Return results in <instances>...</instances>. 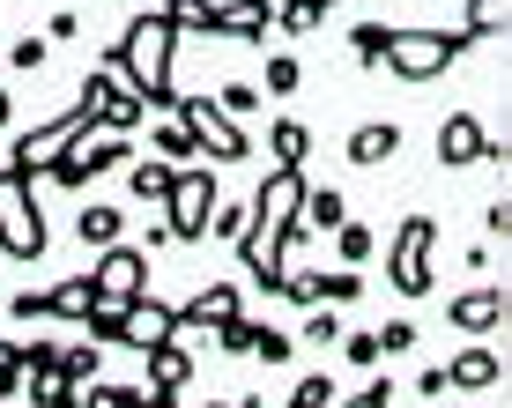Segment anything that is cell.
<instances>
[{"label":"cell","mask_w":512,"mask_h":408,"mask_svg":"<svg viewBox=\"0 0 512 408\" xmlns=\"http://www.w3.org/2000/svg\"><path fill=\"white\" fill-rule=\"evenodd\" d=\"M171 52H179V23L149 8V15H134V23L119 30V45L104 52V60H112V75L127 82L141 104L171 112V104H179V82H171Z\"/></svg>","instance_id":"1"},{"label":"cell","mask_w":512,"mask_h":408,"mask_svg":"<svg viewBox=\"0 0 512 408\" xmlns=\"http://www.w3.org/2000/svg\"><path fill=\"white\" fill-rule=\"evenodd\" d=\"M468 52H475L468 30H394L386 52H379V67L394 82H438L446 67H461Z\"/></svg>","instance_id":"2"},{"label":"cell","mask_w":512,"mask_h":408,"mask_svg":"<svg viewBox=\"0 0 512 408\" xmlns=\"http://www.w3.org/2000/svg\"><path fill=\"white\" fill-rule=\"evenodd\" d=\"M438 282V223L431 216H401L386 238V290L394 297H431Z\"/></svg>","instance_id":"3"},{"label":"cell","mask_w":512,"mask_h":408,"mask_svg":"<svg viewBox=\"0 0 512 408\" xmlns=\"http://www.w3.org/2000/svg\"><path fill=\"white\" fill-rule=\"evenodd\" d=\"M171 119L193 134V156H201V164H245V156H253L245 127L223 112L216 97H179V104H171Z\"/></svg>","instance_id":"4"},{"label":"cell","mask_w":512,"mask_h":408,"mask_svg":"<svg viewBox=\"0 0 512 408\" xmlns=\"http://www.w3.org/2000/svg\"><path fill=\"white\" fill-rule=\"evenodd\" d=\"M208 216H216V164H179L171 171V193H164V230H171V245H193V238H208Z\"/></svg>","instance_id":"5"},{"label":"cell","mask_w":512,"mask_h":408,"mask_svg":"<svg viewBox=\"0 0 512 408\" xmlns=\"http://www.w3.org/2000/svg\"><path fill=\"white\" fill-rule=\"evenodd\" d=\"M90 127H97V119L82 112V104H67L60 119H38V127H30V134H15V149H8V171H15V186L45 179V171L60 164V149H67V141H75V134H90Z\"/></svg>","instance_id":"6"},{"label":"cell","mask_w":512,"mask_h":408,"mask_svg":"<svg viewBox=\"0 0 512 408\" xmlns=\"http://www.w3.org/2000/svg\"><path fill=\"white\" fill-rule=\"evenodd\" d=\"M127 164H134V141H127V134H104V127H90V134H75V141L60 149V164H52L45 179L82 193L90 179H104V171H127Z\"/></svg>","instance_id":"7"},{"label":"cell","mask_w":512,"mask_h":408,"mask_svg":"<svg viewBox=\"0 0 512 408\" xmlns=\"http://www.w3.org/2000/svg\"><path fill=\"white\" fill-rule=\"evenodd\" d=\"M90 290H97V305L104 312H127L141 290H149V253H141V245H104V253L90 260Z\"/></svg>","instance_id":"8"},{"label":"cell","mask_w":512,"mask_h":408,"mask_svg":"<svg viewBox=\"0 0 512 408\" xmlns=\"http://www.w3.org/2000/svg\"><path fill=\"white\" fill-rule=\"evenodd\" d=\"M156 15H171L179 30H201V38H238V45H260L268 23L245 8H216V0H156Z\"/></svg>","instance_id":"9"},{"label":"cell","mask_w":512,"mask_h":408,"mask_svg":"<svg viewBox=\"0 0 512 408\" xmlns=\"http://www.w3.org/2000/svg\"><path fill=\"white\" fill-rule=\"evenodd\" d=\"M438 164H505V141L483 127V112H446L438 119Z\"/></svg>","instance_id":"10"},{"label":"cell","mask_w":512,"mask_h":408,"mask_svg":"<svg viewBox=\"0 0 512 408\" xmlns=\"http://www.w3.org/2000/svg\"><path fill=\"white\" fill-rule=\"evenodd\" d=\"M45 216L38 201H30V186H0V253L8 260H38L45 253Z\"/></svg>","instance_id":"11"},{"label":"cell","mask_w":512,"mask_h":408,"mask_svg":"<svg viewBox=\"0 0 512 408\" xmlns=\"http://www.w3.org/2000/svg\"><path fill=\"white\" fill-rule=\"evenodd\" d=\"M171 334H179V305H164V297H149L141 290L127 312H119V327H112V342L119 349H134V357H149L156 342H171Z\"/></svg>","instance_id":"12"},{"label":"cell","mask_w":512,"mask_h":408,"mask_svg":"<svg viewBox=\"0 0 512 408\" xmlns=\"http://www.w3.org/2000/svg\"><path fill=\"white\" fill-rule=\"evenodd\" d=\"M438 371H446V394H490V386L505 379V357L483 342V334H475V342L461 349V357H446Z\"/></svg>","instance_id":"13"},{"label":"cell","mask_w":512,"mask_h":408,"mask_svg":"<svg viewBox=\"0 0 512 408\" xmlns=\"http://www.w3.org/2000/svg\"><path fill=\"white\" fill-rule=\"evenodd\" d=\"M446 319H453V327L468 334V342H475V334H498V327H505V290L475 282V290H461V297L446 305Z\"/></svg>","instance_id":"14"},{"label":"cell","mask_w":512,"mask_h":408,"mask_svg":"<svg viewBox=\"0 0 512 408\" xmlns=\"http://www.w3.org/2000/svg\"><path fill=\"white\" fill-rule=\"evenodd\" d=\"M401 156V127L394 119H364V127H349V164L357 171H379Z\"/></svg>","instance_id":"15"},{"label":"cell","mask_w":512,"mask_h":408,"mask_svg":"<svg viewBox=\"0 0 512 408\" xmlns=\"http://www.w3.org/2000/svg\"><path fill=\"white\" fill-rule=\"evenodd\" d=\"M223 319H238V282H208V290H193L179 305V334L186 327H223Z\"/></svg>","instance_id":"16"},{"label":"cell","mask_w":512,"mask_h":408,"mask_svg":"<svg viewBox=\"0 0 512 408\" xmlns=\"http://www.w3.org/2000/svg\"><path fill=\"white\" fill-rule=\"evenodd\" d=\"M149 386H156V394H186V386H193V357L179 349V334L149 349Z\"/></svg>","instance_id":"17"},{"label":"cell","mask_w":512,"mask_h":408,"mask_svg":"<svg viewBox=\"0 0 512 408\" xmlns=\"http://www.w3.org/2000/svg\"><path fill=\"white\" fill-rule=\"evenodd\" d=\"M342 216H349V201H342L334 186H320V193L305 186V208H297V238H327V230L342 223ZM297 238H290V245H297Z\"/></svg>","instance_id":"18"},{"label":"cell","mask_w":512,"mask_h":408,"mask_svg":"<svg viewBox=\"0 0 512 408\" xmlns=\"http://www.w3.org/2000/svg\"><path fill=\"white\" fill-rule=\"evenodd\" d=\"M268 156L282 171H305V156H312V127L305 119H268Z\"/></svg>","instance_id":"19"},{"label":"cell","mask_w":512,"mask_h":408,"mask_svg":"<svg viewBox=\"0 0 512 408\" xmlns=\"http://www.w3.org/2000/svg\"><path fill=\"white\" fill-rule=\"evenodd\" d=\"M171 171H179V164H164V156H134V164H127V193H134V201H149V208H164Z\"/></svg>","instance_id":"20"},{"label":"cell","mask_w":512,"mask_h":408,"mask_svg":"<svg viewBox=\"0 0 512 408\" xmlns=\"http://www.w3.org/2000/svg\"><path fill=\"white\" fill-rule=\"evenodd\" d=\"M75 238H82V245H97V253H104V245H119V238H127V216H119L112 201H90V208L75 216Z\"/></svg>","instance_id":"21"},{"label":"cell","mask_w":512,"mask_h":408,"mask_svg":"<svg viewBox=\"0 0 512 408\" xmlns=\"http://www.w3.org/2000/svg\"><path fill=\"white\" fill-rule=\"evenodd\" d=\"M327 238H334V260H342V268H364V260L379 253V230H372V223H349V216L334 223Z\"/></svg>","instance_id":"22"},{"label":"cell","mask_w":512,"mask_h":408,"mask_svg":"<svg viewBox=\"0 0 512 408\" xmlns=\"http://www.w3.org/2000/svg\"><path fill=\"white\" fill-rule=\"evenodd\" d=\"M45 312H52V319H90V312H97V290H90V275H67L60 290H45Z\"/></svg>","instance_id":"23"},{"label":"cell","mask_w":512,"mask_h":408,"mask_svg":"<svg viewBox=\"0 0 512 408\" xmlns=\"http://www.w3.org/2000/svg\"><path fill=\"white\" fill-rule=\"evenodd\" d=\"M505 23H512V0H468V15H461V30L475 45L483 38H505Z\"/></svg>","instance_id":"24"},{"label":"cell","mask_w":512,"mask_h":408,"mask_svg":"<svg viewBox=\"0 0 512 408\" xmlns=\"http://www.w3.org/2000/svg\"><path fill=\"white\" fill-rule=\"evenodd\" d=\"M119 90H127V82H119V75H112V60H104V67H90V75H82V90H75V104H82V112L97 119V112H104V104H112Z\"/></svg>","instance_id":"25"},{"label":"cell","mask_w":512,"mask_h":408,"mask_svg":"<svg viewBox=\"0 0 512 408\" xmlns=\"http://www.w3.org/2000/svg\"><path fill=\"white\" fill-rule=\"evenodd\" d=\"M149 156H164V164H193V134L179 119H156L149 127Z\"/></svg>","instance_id":"26"},{"label":"cell","mask_w":512,"mask_h":408,"mask_svg":"<svg viewBox=\"0 0 512 408\" xmlns=\"http://www.w3.org/2000/svg\"><path fill=\"white\" fill-rule=\"evenodd\" d=\"M141 119H149V104H141L134 90H119V97H112V104L97 112V127H104V134H134Z\"/></svg>","instance_id":"27"},{"label":"cell","mask_w":512,"mask_h":408,"mask_svg":"<svg viewBox=\"0 0 512 408\" xmlns=\"http://www.w3.org/2000/svg\"><path fill=\"white\" fill-rule=\"evenodd\" d=\"M60 371H67V386H97V371H104L97 342H82V349H60Z\"/></svg>","instance_id":"28"},{"label":"cell","mask_w":512,"mask_h":408,"mask_svg":"<svg viewBox=\"0 0 512 408\" xmlns=\"http://www.w3.org/2000/svg\"><path fill=\"white\" fill-rule=\"evenodd\" d=\"M23 371H30L23 342H8V334H0V401H15V394H23Z\"/></svg>","instance_id":"29"},{"label":"cell","mask_w":512,"mask_h":408,"mask_svg":"<svg viewBox=\"0 0 512 408\" xmlns=\"http://www.w3.org/2000/svg\"><path fill=\"white\" fill-rule=\"evenodd\" d=\"M208 334H216V349H223V357H253V334H260V327L238 312V319H223V327H208Z\"/></svg>","instance_id":"30"},{"label":"cell","mask_w":512,"mask_h":408,"mask_svg":"<svg viewBox=\"0 0 512 408\" xmlns=\"http://www.w3.org/2000/svg\"><path fill=\"white\" fill-rule=\"evenodd\" d=\"M305 342H312V349H334V342H342V305H312Z\"/></svg>","instance_id":"31"},{"label":"cell","mask_w":512,"mask_h":408,"mask_svg":"<svg viewBox=\"0 0 512 408\" xmlns=\"http://www.w3.org/2000/svg\"><path fill=\"white\" fill-rule=\"evenodd\" d=\"M386 38H394V23H357V30H349V52H357L364 67H379V52H386Z\"/></svg>","instance_id":"32"},{"label":"cell","mask_w":512,"mask_h":408,"mask_svg":"<svg viewBox=\"0 0 512 408\" xmlns=\"http://www.w3.org/2000/svg\"><path fill=\"white\" fill-rule=\"evenodd\" d=\"M349 297H364V275L357 268H320V305H349Z\"/></svg>","instance_id":"33"},{"label":"cell","mask_w":512,"mask_h":408,"mask_svg":"<svg viewBox=\"0 0 512 408\" xmlns=\"http://www.w3.org/2000/svg\"><path fill=\"white\" fill-rule=\"evenodd\" d=\"M290 408H334V379H327V371L297 379V386H290Z\"/></svg>","instance_id":"34"},{"label":"cell","mask_w":512,"mask_h":408,"mask_svg":"<svg viewBox=\"0 0 512 408\" xmlns=\"http://www.w3.org/2000/svg\"><path fill=\"white\" fill-rule=\"evenodd\" d=\"M45 52H52V38H45V30H38V38H15V45H8V67L38 75V67H45Z\"/></svg>","instance_id":"35"},{"label":"cell","mask_w":512,"mask_h":408,"mask_svg":"<svg viewBox=\"0 0 512 408\" xmlns=\"http://www.w3.org/2000/svg\"><path fill=\"white\" fill-rule=\"evenodd\" d=\"M401 349H416V319H386L379 327V357H401Z\"/></svg>","instance_id":"36"},{"label":"cell","mask_w":512,"mask_h":408,"mask_svg":"<svg viewBox=\"0 0 512 408\" xmlns=\"http://www.w3.org/2000/svg\"><path fill=\"white\" fill-rule=\"evenodd\" d=\"M290 349H297V342H290V334H275V327L253 334V357H260V364H290Z\"/></svg>","instance_id":"37"},{"label":"cell","mask_w":512,"mask_h":408,"mask_svg":"<svg viewBox=\"0 0 512 408\" xmlns=\"http://www.w3.org/2000/svg\"><path fill=\"white\" fill-rule=\"evenodd\" d=\"M297 82H305L297 60H268V97H297Z\"/></svg>","instance_id":"38"},{"label":"cell","mask_w":512,"mask_h":408,"mask_svg":"<svg viewBox=\"0 0 512 408\" xmlns=\"http://www.w3.org/2000/svg\"><path fill=\"white\" fill-rule=\"evenodd\" d=\"M216 104L231 119H245V112H260V90H253V82H231V90H216Z\"/></svg>","instance_id":"39"},{"label":"cell","mask_w":512,"mask_h":408,"mask_svg":"<svg viewBox=\"0 0 512 408\" xmlns=\"http://www.w3.org/2000/svg\"><path fill=\"white\" fill-rule=\"evenodd\" d=\"M334 408H394V379H372V386H364V394H334Z\"/></svg>","instance_id":"40"},{"label":"cell","mask_w":512,"mask_h":408,"mask_svg":"<svg viewBox=\"0 0 512 408\" xmlns=\"http://www.w3.org/2000/svg\"><path fill=\"white\" fill-rule=\"evenodd\" d=\"M342 357L357 364V371H372L379 364V334H342Z\"/></svg>","instance_id":"41"},{"label":"cell","mask_w":512,"mask_h":408,"mask_svg":"<svg viewBox=\"0 0 512 408\" xmlns=\"http://www.w3.org/2000/svg\"><path fill=\"white\" fill-rule=\"evenodd\" d=\"M8 312L23 319V327H38V319H52V312H45V290H23V297H8Z\"/></svg>","instance_id":"42"},{"label":"cell","mask_w":512,"mask_h":408,"mask_svg":"<svg viewBox=\"0 0 512 408\" xmlns=\"http://www.w3.org/2000/svg\"><path fill=\"white\" fill-rule=\"evenodd\" d=\"M208 230H216V238H231V245H238V230H245V208H223V201H216V216H208Z\"/></svg>","instance_id":"43"},{"label":"cell","mask_w":512,"mask_h":408,"mask_svg":"<svg viewBox=\"0 0 512 408\" xmlns=\"http://www.w3.org/2000/svg\"><path fill=\"white\" fill-rule=\"evenodd\" d=\"M75 30H82V15H75V8H60V15H52V23H45V38H52V45H67V38H75Z\"/></svg>","instance_id":"44"},{"label":"cell","mask_w":512,"mask_h":408,"mask_svg":"<svg viewBox=\"0 0 512 408\" xmlns=\"http://www.w3.org/2000/svg\"><path fill=\"white\" fill-rule=\"evenodd\" d=\"M416 394H423V401H438V394H446V371L423 364V371H416Z\"/></svg>","instance_id":"45"},{"label":"cell","mask_w":512,"mask_h":408,"mask_svg":"<svg viewBox=\"0 0 512 408\" xmlns=\"http://www.w3.org/2000/svg\"><path fill=\"white\" fill-rule=\"evenodd\" d=\"M483 230H490V238H505V230H512V208H505V201H490V216H483Z\"/></svg>","instance_id":"46"},{"label":"cell","mask_w":512,"mask_h":408,"mask_svg":"<svg viewBox=\"0 0 512 408\" xmlns=\"http://www.w3.org/2000/svg\"><path fill=\"white\" fill-rule=\"evenodd\" d=\"M8 119H15V104H8V90H0V127H8Z\"/></svg>","instance_id":"47"},{"label":"cell","mask_w":512,"mask_h":408,"mask_svg":"<svg viewBox=\"0 0 512 408\" xmlns=\"http://www.w3.org/2000/svg\"><path fill=\"white\" fill-rule=\"evenodd\" d=\"M320 8H327V15H334V8H342V0H320Z\"/></svg>","instance_id":"48"},{"label":"cell","mask_w":512,"mask_h":408,"mask_svg":"<svg viewBox=\"0 0 512 408\" xmlns=\"http://www.w3.org/2000/svg\"><path fill=\"white\" fill-rule=\"evenodd\" d=\"M208 408H238V401H208Z\"/></svg>","instance_id":"49"}]
</instances>
